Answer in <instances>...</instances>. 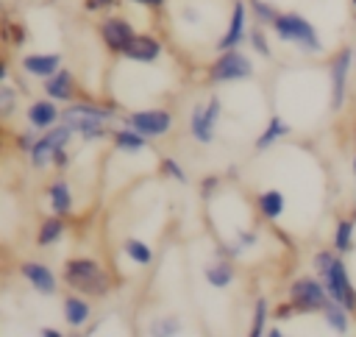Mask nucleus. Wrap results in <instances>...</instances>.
<instances>
[{
    "label": "nucleus",
    "instance_id": "obj_8",
    "mask_svg": "<svg viewBox=\"0 0 356 337\" xmlns=\"http://www.w3.org/2000/svg\"><path fill=\"white\" fill-rule=\"evenodd\" d=\"M125 125H131L134 131H139L145 136H164L172 128V117L164 109H145V111L128 114Z\"/></svg>",
    "mask_w": 356,
    "mask_h": 337
},
{
    "label": "nucleus",
    "instance_id": "obj_2",
    "mask_svg": "<svg viewBox=\"0 0 356 337\" xmlns=\"http://www.w3.org/2000/svg\"><path fill=\"white\" fill-rule=\"evenodd\" d=\"M67 284L81 295H103L108 292V276L95 259H70L64 265Z\"/></svg>",
    "mask_w": 356,
    "mask_h": 337
},
{
    "label": "nucleus",
    "instance_id": "obj_29",
    "mask_svg": "<svg viewBox=\"0 0 356 337\" xmlns=\"http://www.w3.org/2000/svg\"><path fill=\"white\" fill-rule=\"evenodd\" d=\"M250 8H253V14H256V19L259 22H275V8L270 6V3H264V0H250Z\"/></svg>",
    "mask_w": 356,
    "mask_h": 337
},
{
    "label": "nucleus",
    "instance_id": "obj_15",
    "mask_svg": "<svg viewBox=\"0 0 356 337\" xmlns=\"http://www.w3.org/2000/svg\"><path fill=\"white\" fill-rule=\"evenodd\" d=\"M58 64H61L58 53H31L22 58V67L36 78H50L53 72H58Z\"/></svg>",
    "mask_w": 356,
    "mask_h": 337
},
{
    "label": "nucleus",
    "instance_id": "obj_11",
    "mask_svg": "<svg viewBox=\"0 0 356 337\" xmlns=\"http://www.w3.org/2000/svg\"><path fill=\"white\" fill-rule=\"evenodd\" d=\"M350 47H342L331 64V103L334 109H342V100H345V86H348V70H350Z\"/></svg>",
    "mask_w": 356,
    "mask_h": 337
},
{
    "label": "nucleus",
    "instance_id": "obj_18",
    "mask_svg": "<svg viewBox=\"0 0 356 337\" xmlns=\"http://www.w3.org/2000/svg\"><path fill=\"white\" fill-rule=\"evenodd\" d=\"M47 198H50V206H53L56 214H67V212L72 209V192H70V184H67V181L50 184Z\"/></svg>",
    "mask_w": 356,
    "mask_h": 337
},
{
    "label": "nucleus",
    "instance_id": "obj_22",
    "mask_svg": "<svg viewBox=\"0 0 356 337\" xmlns=\"http://www.w3.org/2000/svg\"><path fill=\"white\" fill-rule=\"evenodd\" d=\"M114 142H117L120 150H125V153H136V150L145 148V134H139V131H134V128L128 125V128H120V131L114 134Z\"/></svg>",
    "mask_w": 356,
    "mask_h": 337
},
{
    "label": "nucleus",
    "instance_id": "obj_31",
    "mask_svg": "<svg viewBox=\"0 0 356 337\" xmlns=\"http://www.w3.org/2000/svg\"><path fill=\"white\" fill-rule=\"evenodd\" d=\"M250 45L256 47V53H261V56H267V58H270V45L264 42L261 31H253V33H250Z\"/></svg>",
    "mask_w": 356,
    "mask_h": 337
},
{
    "label": "nucleus",
    "instance_id": "obj_14",
    "mask_svg": "<svg viewBox=\"0 0 356 337\" xmlns=\"http://www.w3.org/2000/svg\"><path fill=\"white\" fill-rule=\"evenodd\" d=\"M242 39H245V3L236 0L234 3V14H231V25H228L225 36L217 42V47L220 50H234Z\"/></svg>",
    "mask_w": 356,
    "mask_h": 337
},
{
    "label": "nucleus",
    "instance_id": "obj_1",
    "mask_svg": "<svg viewBox=\"0 0 356 337\" xmlns=\"http://www.w3.org/2000/svg\"><path fill=\"white\" fill-rule=\"evenodd\" d=\"M314 265H317V270H320V276H323V281H325V290H328L331 301L342 304L348 312L356 309V292H353V287H350V279H348V273H345L342 259L334 256V253H328V251H320V253L314 256Z\"/></svg>",
    "mask_w": 356,
    "mask_h": 337
},
{
    "label": "nucleus",
    "instance_id": "obj_3",
    "mask_svg": "<svg viewBox=\"0 0 356 337\" xmlns=\"http://www.w3.org/2000/svg\"><path fill=\"white\" fill-rule=\"evenodd\" d=\"M275 36L284 39V42H292L303 50H312V53H320L323 50V42L317 39V31L312 22H306L300 14H278L275 22Z\"/></svg>",
    "mask_w": 356,
    "mask_h": 337
},
{
    "label": "nucleus",
    "instance_id": "obj_24",
    "mask_svg": "<svg viewBox=\"0 0 356 337\" xmlns=\"http://www.w3.org/2000/svg\"><path fill=\"white\" fill-rule=\"evenodd\" d=\"M345 312H348V309H345L342 304H337V301H328L325 309H323L328 326L337 329V331H348V315H345Z\"/></svg>",
    "mask_w": 356,
    "mask_h": 337
},
{
    "label": "nucleus",
    "instance_id": "obj_32",
    "mask_svg": "<svg viewBox=\"0 0 356 337\" xmlns=\"http://www.w3.org/2000/svg\"><path fill=\"white\" fill-rule=\"evenodd\" d=\"M0 103H3V114H8L14 109V92L8 89V84L0 86Z\"/></svg>",
    "mask_w": 356,
    "mask_h": 337
},
{
    "label": "nucleus",
    "instance_id": "obj_38",
    "mask_svg": "<svg viewBox=\"0 0 356 337\" xmlns=\"http://www.w3.org/2000/svg\"><path fill=\"white\" fill-rule=\"evenodd\" d=\"M353 173H356V159H353Z\"/></svg>",
    "mask_w": 356,
    "mask_h": 337
},
{
    "label": "nucleus",
    "instance_id": "obj_7",
    "mask_svg": "<svg viewBox=\"0 0 356 337\" xmlns=\"http://www.w3.org/2000/svg\"><path fill=\"white\" fill-rule=\"evenodd\" d=\"M70 136H72V128L64 123V125H58V128H50L42 139H36L33 148H31V162H33V167H44V164L56 156V150L67 148Z\"/></svg>",
    "mask_w": 356,
    "mask_h": 337
},
{
    "label": "nucleus",
    "instance_id": "obj_26",
    "mask_svg": "<svg viewBox=\"0 0 356 337\" xmlns=\"http://www.w3.org/2000/svg\"><path fill=\"white\" fill-rule=\"evenodd\" d=\"M206 279L211 281V287H228L231 279H234V270H231L228 262H217V265H211L206 270Z\"/></svg>",
    "mask_w": 356,
    "mask_h": 337
},
{
    "label": "nucleus",
    "instance_id": "obj_35",
    "mask_svg": "<svg viewBox=\"0 0 356 337\" xmlns=\"http://www.w3.org/2000/svg\"><path fill=\"white\" fill-rule=\"evenodd\" d=\"M134 3H142V6H153V8L164 6V0H134Z\"/></svg>",
    "mask_w": 356,
    "mask_h": 337
},
{
    "label": "nucleus",
    "instance_id": "obj_21",
    "mask_svg": "<svg viewBox=\"0 0 356 337\" xmlns=\"http://www.w3.org/2000/svg\"><path fill=\"white\" fill-rule=\"evenodd\" d=\"M89 315H92V309L83 298H67L64 301V318L70 326H83L89 320Z\"/></svg>",
    "mask_w": 356,
    "mask_h": 337
},
{
    "label": "nucleus",
    "instance_id": "obj_28",
    "mask_svg": "<svg viewBox=\"0 0 356 337\" xmlns=\"http://www.w3.org/2000/svg\"><path fill=\"white\" fill-rule=\"evenodd\" d=\"M264 320H267V301L259 298V301H256V309H253V329H250L253 337L264 334Z\"/></svg>",
    "mask_w": 356,
    "mask_h": 337
},
{
    "label": "nucleus",
    "instance_id": "obj_5",
    "mask_svg": "<svg viewBox=\"0 0 356 337\" xmlns=\"http://www.w3.org/2000/svg\"><path fill=\"white\" fill-rule=\"evenodd\" d=\"M253 72V61L236 50H222V56L211 64L209 81L211 84H225V81H239Z\"/></svg>",
    "mask_w": 356,
    "mask_h": 337
},
{
    "label": "nucleus",
    "instance_id": "obj_19",
    "mask_svg": "<svg viewBox=\"0 0 356 337\" xmlns=\"http://www.w3.org/2000/svg\"><path fill=\"white\" fill-rule=\"evenodd\" d=\"M292 131V125L286 123V120H281V117H273L270 120V125L261 131V136L256 139V150H267V145H273L278 136H286Z\"/></svg>",
    "mask_w": 356,
    "mask_h": 337
},
{
    "label": "nucleus",
    "instance_id": "obj_20",
    "mask_svg": "<svg viewBox=\"0 0 356 337\" xmlns=\"http://www.w3.org/2000/svg\"><path fill=\"white\" fill-rule=\"evenodd\" d=\"M259 212L267 217V220H278L281 212H284V195L278 189H267L259 195Z\"/></svg>",
    "mask_w": 356,
    "mask_h": 337
},
{
    "label": "nucleus",
    "instance_id": "obj_34",
    "mask_svg": "<svg viewBox=\"0 0 356 337\" xmlns=\"http://www.w3.org/2000/svg\"><path fill=\"white\" fill-rule=\"evenodd\" d=\"M256 242V234H239V245H253Z\"/></svg>",
    "mask_w": 356,
    "mask_h": 337
},
{
    "label": "nucleus",
    "instance_id": "obj_10",
    "mask_svg": "<svg viewBox=\"0 0 356 337\" xmlns=\"http://www.w3.org/2000/svg\"><path fill=\"white\" fill-rule=\"evenodd\" d=\"M100 36H103V45H106L108 50L125 53V47L131 45V39H134L136 33H134V28H131L125 19L108 17V19H103V25H100Z\"/></svg>",
    "mask_w": 356,
    "mask_h": 337
},
{
    "label": "nucleus",
    "instance_id": "obj_9",
    "mask_svg": "<svg viewBox=\"0 0 356 337\" xmlns=\"http://www.w3.org/2000/svg\"><path fill=\"white\" fill-rule=\"evenodd\" d=\"M220 117V100L211 97L206 106H195L192 109V120H189V131L197 142H211L214 139V123Z\"/></svg>",
    "mask_w": 356,
    "mask_h": 337
},
{
    "label": "nucleus",
    "instance_id": "obj_12",
    "mask_svg": "<svg viewBox=\"0 0 356 337\" xmlns=\"http://www.w3.org/2000/svg\"><path fill=\"white\" fill-rule=\"evenodd\" d=\"M159 56H161V45H159V39L145 36V33H136V36L131 39V45L125 47V58H131V61L150 64V61H156Z\"/></svg>",
    "mask_w": 356,
    "mask_h": 337
},
{
    "label": "nucleus",
    "instance_id": "obj_30",
    "mask_svg": "<svg viewBox=\"0 0 356 337\" xmlns=\"http://www.w3.org/2000/svg\"><path fill=\"white\" fill-rule=\"evenodd\" d=\"M161 167H164V173H167V175H172V178H178L181 184L186 181V175H184V170H181V164H178L175 159H164V162H161Z\"/></svg>",
    "mask_w": 356,
    "mask_h": 337
},
{
    "label": "nucleus",
    "instance_id": "obj_17",
    "mask_svg": "<svg viewBox=\"0 0 356 337\" xmlns=\"http://www.w3.org/2000/svg\"><path fill=\"white\" fill-rule=\"evenodd\" d=\"M58 120V109L50 100H33L28 106V123L31 128H50Z\"/></svg>",
    "mask_w": 356,
    "mask_h": 337
},
{
    "label": "nucleus",
    "instance_id": "obj_33",
    "mask_svg": "<svg viewBox=\"0 0 356 337\" xmlns=\"http://www.w3.org/2000/svg\"><path fill=\"white\" fill-rule=\"evenodd\" d=\"M153 331H156V334H178V326H175V320H167V323L153 326Z\"/></svg>",
    "mask_w": 356,
    "mask_h": 337
},
{
    "label": "nucleus",
    "instance_id": "obj_6",
    "mask_svg": "<svg viewBox=\"0 0 356 337\" xmlns=\"http://www.w3.org/2000/svg\"><path fill=\"white\" fill-rule=\"evenodd\" d=\"M289 298H292V304H295L298 312L325 309V304L331 301L328 290H325L320 281H314V279H298V281H292V287H289Z\"/></svg>",
    "mask_w": 356,
    "mask_h": 337
},
{
    "label": "nucleus",
    "instance_id": "obj_23",
    "mask_svg": "<svg viewBox=\"0 0 356 337\" xmlns=\"http://www.w3.org/2000/svg\"><path fill=\"white\" fill-rule=\"evenodd\" d=\"M64 234V223L58 220V217H47L42 226H39V234H36V245H53V242H58V237Z\"/></svg>",
    "mask_w": 356,
    "mask_h": 337
},
{
    "label": "nucleus",
    "instance_id": "obj_27",
    "mask_svg": "<svg viewBox=\"0 0 356 337\" xmlns=\"http://www.w3.org/2000/svg\"><path fill=\"white\" fill-rule=\"evenodd\" d=\"M125 253L136 262V265H147L150 259H153V253H150V248L145 245V242H139V240H125Z\"/></svg>",
    "mask_w": 356,
    "mask_h": 337
},
{
    "label": "nucleus",
    "instance_id": "obj_39",
    "mask_svg": "<svg viewBox=\"0 0 356 337\" xmlns=\"http://www.w3.org/2000/svg\"><path fill=\"white\" fill-rule=\"evenodd\" d=\"M353 6H356V0H353Z\"/></svg>",
    "mask_w": 356,
    "mask_h": 337
},
{
    "label": "nucleus",
    "instance_id": "obj_37",
    "mask_svg": "<svg viewBox=\"0 0 356 337\" xmlns=\"http://www.w3.org/2000/svg\"><path fill=\"white\" fill-rule=\"evenodd\" d=\"M106 3H111V0H86V8H95V6H106Z\"/></svg>",
    "mask_w": 356,
    "mask_h": 337
},
{
    "label": "nucleus",
    "instance_id": "obj_16",
    "mask_svg": "<svg viewBox=\"0 0 356 337\" xmlns=\"http://www.w3.org/2000/svg\"><path fill=\"white\" fill-rule=\"evenodd\" d=\"M44 92H47L53 100H70V97H72V92H75L72 72H67V70L53 72V75L44 81Z\"/></svg>",
    "mask_w": 356,
    "mask_h": 337
},
{
    "label": "nucleus",
    "instance_id": "obj_4",
    "mask_svg": "<svg viewBox=\"0 0 356 337\" xmlns=\"http://www.w3.org/2000/svg\"><path fill=\"white\" fill-rule=\"evenodd\" d=\"M61 120L78 131L83 139H97L103 134V123L111 120V109H100V106H92V103H72Z\"/></svg>",
    "mask_w": 356,
    "mask_h": 337
},
{
    "label": "nucleus",
    "instance_id": "obj_13",
    "mask_svg": "<svg viewBox=\"0 0 356 337\" xmlns=\"http://www.w3.org/2000/svg\"><path fill=\"white\" fill-rule=\"evenodd\" d=\"M19 273L31 281L33 290H39V292H44V295H53V292H56V276H53L50 267L39 265V262H22V265H19Z\"/></svg>",
    "mask_w": 356,
    "mask_h": 337
},
{
    "label": "nucleus",
    "instance_id": "obj_25",
    "mask_svg": "<svg viewBox=\"0 0 356 337\" xmlns=\"http://www.w3.org/2000/svg\"><path fill=\"white\" fill-rule=\"evenodd\" d=\"M334 248L339 253H348L353 248V223L350 220H339L337 231H334Z\"/></svg>",
    "mask_w": 356,
    "mask_h": 337
},
{
    "label": "nucleus",
    "instance_id": "obj_36",
    "mask_svg": "<svg viewBox=\"0 0 356 337\" xmlns=\"http://www.w3.org/2000/svg\"><path fill=\"white\" fill-rule=\"evenodd\" d=\"M39 334H42V337H58L56 329H39Z\"/></svg>",
    "mask_w": 356,
    "mask_h": 337
}]
</instances>
